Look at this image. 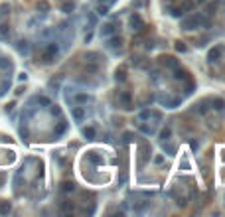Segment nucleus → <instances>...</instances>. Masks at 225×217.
I'll use <instances>...</instances> for the list:
<instances>
[{
  "label": "nucleus",
  "mask_w": 225,
  "mask_h": 217,
  "mask_svg": "<svg viewBox=\"0 0 225 217\" xmlns=\"http://www.w3.org/2000/svg\"><path fill=\"white\" fill-rule=\"evenodd\" d=\"M201 24L210 26V20L203 18L201 14H194V16H190V18L182 20V30H196V28H200Z\"/></svg>",
  "instance_id": "obj_1"
},
{
  "label": "nucleus",
  "mask_w": 225,
  "mask_h": 217,
  "mask_svg": "<svg viewBox=\"0 0 225 217\" xmlns=\"http://www.w3.org/2000/svg\"><path fill=\"white\" fill-rule=\"evenodd\" d=\"M150 154H152L150 146H148V144H142V146H140V158H138V166H140V168L146 164V160L150 158Z\"/></svg>",
  "instance_id": "obj_2"
},
{
  "label": "nucleus",
  "mask_w": 225,
  "mask_h": 217,
  "mask_svg": "<svg viewBox=\"0 0 225 217\" xmlns=\"http://www.w3.org/2000/svg\"><path fill=\"white\" fill-rule=\"evenodd\" d=\"M53 55H57V43H50V46H47V50L44 53V61L50 63L51 59H53Z\"/></svg>",
  "instance_id": "obj_3"
},
{
  "label": "nucleus",
  "mask_w": 225,
  "mask_h": 217,
  "mask_svg": "<svg viewBox=\"0 0 225 217\" xmlns=\"http://www.w3.org/2000/svg\"><path fill=\"white\" fill-rule=\"evenodd\" d=\"M221 53H223V47H221V46H215L213 50H210V53H207V59H210L211 63H213V61H219Z\"/></svg>",
  "instance_id": "obj_4"
},
{
  "label": "nucleus",
  "mask_w": 225,
  "mask_h": 217,
  "mask_svg": "<svg viewBox=\"0 0 225 217\" xmlns=\"http://www.w3.org/2000/svg\"><path fill=\"white\" fill-rule=\"evenodd\" d=\"M71 117H73L75 122H81L83 118H85V108L83 107H73L71 108Z\"/></svg>",
  "instance_id": "obj_5"
},
{
  "label": "nucleus",
  "mask_w": 225,
  "mask_h": 217,
  "mask_svg": "<svg viewBox=\"0 0 225 217\" xmlns=\"http://www.w3.org/2000/svg\"><path fill=\"white\" fill-rule=\"evenodd\" d=\"M119 101H121V107L122 108H132V101H130V93H121L119 95Z\"/></svg>",
  "instance_id": "obj_6"
},
{
  "label": "nucleus",
  "mask_w": 225,
  "mask_h": 217,
  "mask_svg": "<svg viewBox=\"0 0 225 217\" xmlns=\"http://www.w3.org/2000/svg\"><path fill=\"white\" fill-rule=\"evenodd\" d=\"M160 63L164 65V67H178V61H176V59L172 57V55H164V57H160Z\"/></svg>",
  "instance_id": "obj_7"
},
{
  "label": "nucleus",
  "mask_w": 225,
  "mask_h": 217,
  "mask_svg": "<svg viewBox=\"0 0 225 217\" xmlns=\"http://www.w3.org/2000/svg\"><path fill=\"white\" fill-rule=\"evenodd\" d=\"M130 26H132V30H138V32H140V30L144 28V22H142V18H140L138 14H135V16L130 18Z\"/></svg>",
  "instance_id": "obj_8"
},
{
  "label": "nucleus",
  "mask_w": 225,
  "mask_h": 217,
  "mask_svg": "<svg viewBox=\"0 0 225 217\" xmlns=\"http://www.w3.org/2000/svg\"><path fill=\"white\" fill-rule=\"evenodd\" d=\"M117 32V24H105L103 28H101V36L107 38V36H111V34H115Z\"/></svg>",
  "instance_id": "obj_9"
},
{
  "label": "nucleus",
  "mask_w": 225,
  "mask_h": 217,
  "mask_svg": "<svg viewBox=\"0 0 225 217\" xmlns=\"http://www.w3.org/2000/svg\"><path fill=\"white\" fill-rule=\"evenodd\" d=\"M174 79L188 81V71H186V69H180V67H174Z\"/></svg>",
  "instance_id": "obj_10"
},
{
  "label": "nucleus",
  "mask_w": 225,
  "mask_h": 217,
  "mask_svg": "<svg viewBox=\"0 0 225 217\" xmlns=\"http://www.w3.org/2000/svg\"><path fill=\"white\" fill-rule=\"evenodd\" d=\"M83 136L87 138V140H95V138H97V132H95V126H87V128H83Z\"/></svg>",
  "instance_id": "obj_11"
},
{
  "label": "nucleus",
  "mask_w": 225,
  "mask_h": 217,
  "mask_svg": "<svg viewBox=\"0 0 225 217\" xmlns=\"http://www.w3.org/2000/svg\"><path fill=\"white\" fill-rule=\"evenodd\" d=\"M162 150H164V152H168L170 156H174V154H176V146H174L172 142H168V140H162Z\"/></svg>",
  "instance_id": "obj_12"
},
{
  "label": "nucleus",
  "mask_w": 225,
  "mask_h": 217,
  "mask_svg": "<svg viewBox=\"0 0 225 217\" xmlns=\"http://www.w3.org/2000/svg\"><path fill=\"white\" fill-rule=\"evenodd\" d=\"M65 130H67V122H65V121H60V124H57V128L53 130V136H55V138H57V136H61V134L65 132Z\"/></svg>",
  "instance_id": "obj_13"
},
{
  "label": "nucleus",
  "mask_w": 225,
  "mask_h": 217,
  "mask_svg": "<svg viewBox=\"0 0 225 217\" xmlns=\"http://www.w3.org/2000/svg\"><path fill=\"white\" fill-rule=\"evenodd\" d=\"M121 43H122L121 36H115V38H111V40L107 42V46H109L111 50H117V47H121Z\"/></svg>",
  "instance_id": "obj_14"
},
{
  "label": "nucleus",
  "mask_w": 225,
  "mask_h": 217,
  "mask_svg": "<svg viewBox=\"0 0 225 217\" xmlns=\"http://www.w3.org/2000/svg\"><path fill=\"white\" fill-rule=\"evenodd\" d=\"M12 211V203L10 202H0V215H8Z\"/></svg>",
  "instance_id": "obj_15"
},
{
  "label": "nucleus",
  "mask_w": 225,
  "mask_h": 217,
  "mask_svg": "<svg viewBox=\"0 0 225 217\" xmlns=\"http://www.w3.org/2000/svg\"><path fill=\"white\" fill-rule=\"evenodd\" d=\"M210 103H211V108H215V111H221V108L225 107V101L223 99H210Z\"/></svg>",
  "instance_id": "obj_16"
},
{
  "label": "nucleus",
  "mask_w": 225,
  "mask_h": 217,
  "mask_svg": "<svg viewBox=\"0 0 225 217\" xmlns=\"http://www.w3.org/2000/svg\"><path fill=\"white\" fill-rule=\"evenodd\" d=\"M16 47H18V51L22 53V55H26V53H28V42H26V40H20L18 43H16Z\"/></svg>",
  "instance_id": "obj_17"
},
{
  "label": "nucleus",
  "mask_w": 225,
  "mask_h": 217,
  "mask_svg": "<svg viewBox=\"0 0 225 217\" xmlns=\"http://www.w3.org/2000/svg\"><path fill=\"white\" fill-rule=\"evenodd\" d=\"M8 34H10V28H8V26L2 22V24H0V40H6Z\"/></svg>",
  "instance_id": "obj_18"
},
{
  "label": "nucleus",
  "mask_w": 225,
  "mask_h": 217,
  "mask_svg": "<svg viewBox=\"0 0 225 217\" xmlns=\"http://www.w3.org/2000/svg\"><path fill=\"white\" fill-rule=\"evenodd\" d=\"M73 189H75V184H73V182H63V184H61V192L69 193V192H73Z\"/></svg>",
  "instance_id": "obj_19"
},
{
  "label": "nucleus",
  "mask_w": 225,
  "mask_h": 217,
  "mask_svg": "<svg viewBox=\"0 0 225 217\" xmlns=\"http://www.w3.org/2000/svg\"><path fill=\"white\" fill-rule=\"evenodd\" d=\"M170 136H172V128L166 126L162 132H160V138H162V140H170Z\"/></svg>",
  "instance_id": "obj_20"
},
{
  "label": "nucleus",
  "mask_w": 225,
  "mask_h": 217,
  "mask_svg": "<svg viewBox=\"0 0 225 217\" xmlns=\"http://www.w3.org/2000/svg\"><path fill=\"white\" fill-rule=\"evenodd\" d=\"M8 14H10V6L8 4H2V6H0V20H4Z\"/></svg>",
  "instance_id": "obj_21"
},
{
  "label": "nucleus",
  "mask_w": 225,
  "mask_h": 217,
  "mask_svg": "<svg viewBox=\"0 0 225 217\" xmlns=\"http://www.w3.org/2000/svg\"><path fill=\"white\" fill-rule=\"evenodd\" d=\"M61 211H63V213H71V211H73V203L71 202H63L61 203Z\"/></svg>",
  "instance_id": "obj_22"
},
{
  "label": "nucleus",
  "mask_w": 225,
  "mask_h": 217,
  "mask_svg": "<svg viewBox=\"0 0 225 217\" xmlns=\"http://www.w3.org/2000/svg\"><path fill=\"white\" fill-rule=\"evenodd\" d=\"M87 158L93 162V164H99V162H101V158L97 156V152H87Z\"/></svg>",
  "instance_id": "obj_23"
},
{
  "label": "nucleus",
  "mask_w": 225,
  "mask_h": 217,
  "mask_svg": "<svg viewBox=\"0 0 225 217\" xmlns=\"http://www.w3.org/2000/svg\"><path fill=\"white\" fill-rule=\"evenodd\" d=\"M97 12H99L101 16L109 14V4H103V2H101V4H99V8H97Z\"/></svg>",
  "instance_id": "obj_24"
},
{
  "label": "nucleus",
  "mask_w": 225,
  "mask_h": 217,
  "mask_svg": "<svg viewBox=\"0 0 225 217\" xmlns=\"http://www.w3.org/2000/svg\"><path fill=\"white\" fill-rule=\"evenodd\" d=\"M75 101H77V103H87V101H91V97L85 95V93H79L77 97H75Z\"/></svg>",
  "instance_id": "obj_25"
},
{
  "label": "nucleus",
  "mask_w": 225,
  "mask_h": 217,
  "mask_svg": "<svg viewBox=\"0 0 225 217\" xmlns=\"http://www.w3.org/2000/svg\"><path fill=\"white\" fill-rule=\"evenodd\" d=\"M146 207H148V202H142V203H136L135 205V211H136V213H142Z\"/></svg>",
  "instance_id": "obj_26"
},
{
  "label": "nucleus",
  "mask_w": 225,
  "mask_h": 217,
  "mask_svg": "<svg viewBox=\"0 0 225 217\" xmlns=\"http://www.w3.org/2000/svg\"><path fill=\"white\" fill-rule=\"evenodd\" d=\"M136 136H135V134H132V132H125V134H122V142H132V140H135Z\"/></svg>",
  "instance_id": "obj_27"
},
{
  "label": "nucleus",
  "mask_w": 225,
  "mask_h": 217,
  "mask_svg": "<svg viewBox=\"0 0 225 217\" xmlns=\"http://www.w3.org/2000/svg\"><path fill=\"white\" fill-rule=\"evenodd\" d=\"M126 79V71L125 69H117V81H125Z\"/></svg>",
  "instance_id": "obj_28"
},
{
  "label": "nucleus",
  "mask_w": 225,
  "mask_h": 217,
  "mask_svg": "<svg viewBox=\"0 0 225 217\" xmlns=\"http://www.w3.org/2000/svg\"><path fill=\"white\" fill-rule=\"evenodd\" d=\"M10 89V81L6 79V81H4V83H2V87H0V97H2L4 93H6V91Z\"/></svg>",
  "instance_id": "obj_29"
},
{
  "label": "nucleus",
  "mask_w": 225,
  "mask_h": 217,
  "mask_svg": "<svg viewBox=\"0 0 225 217\" xmlns=\"http://www.w3.org/2000/svg\"><path fill=\"white\" fill-rule=\"evenodd\" d=\"M140 130H142L144 134H152L154 132V128L152 126H146V124H140Z\"/></svg>",
  "instance_id": "obj_30"
},
{
  "label": "nucleus",
  "mask_w": 225,
  "mask_h": 217,
  "mask_svg": "<svg viewBox=\"0 0 225 217\" xmlns=\"http://www.w3.org/2000/svg\"><path fill=\"white\" fill-rule=\"evenodd\" d=\"M87 61H97V57H99V53H95V51H91V53H87Z\"/></svg>",
  "instance_id": "obj_31"
},
{
  "label": "nucleus",
  "mask_w": 225,
  "mask_h": 217,
  "mask_svg": "<svg viewBox=\"0 0 225 217\" xmlns=\"http://www.w3.org/2000/svg\"><path fill=\"white\" fill-rule=\"evenodd\" d=\"M61 10H63V12H71V10H73V2H65L61 6Z\"/></svg>",
  "instance_id": "obj_32"
},
{
  "label": "nucleus",
  "mask_w": 225,
  "mask_h": 217,
  "mask_svg": "<svg viewBox=\"0 0 225 217\" xmlns=\"http://www.w3.org/2000/svg\"><path fill=\"white\" fill-rule=\"evenodd\" d=\"M176 50H178V51H186L188 47H186V43H184V42H176Z\"/></svg>",
  "instance_id": "obj_33"
},
{
  "label": "nucleus",
  "mask_w": 225,
  "mask_h": 217,
  "mask_svg": "<svg viewBox=\"0 0 225 217\" xmlns=\"http://www.w3.org/2000/svg\"><path fill=\"white\" fill-rule=\"evenodd\" d=\"M194 89H196V85H194V83H188V87H186V91H184V93H186V95H190Z\"/></svg>",
  "instance_id": "obj_34"
},
{
  "label": "nucleus",
  "mask_w": 225,
  "mask_h": 217,
  "mask_svg": "<svg viewBox=\"0 0 225 217\" xmlns=\"http://www.w3.org/2000/svg\"><path fill=\"white\" fill-rule=\"evenodd\" d=\"M99 69V65H87V71H91V73H95Z\"/></svg>",
  "instance_id": "obj_35"
},
{
  "label": "nucleus",
  "mask_w": 225,
  "mask_h": 217,
  "mask_svg": "<svg viewBox=\"0 0 225 217\" xmlns=\"http://www.w3.org/2000/svg\"><path fill=\"white\" fill-rule=\"evenodd\" d=\"M4 180H6V174H4V172H0V188H2V184H4Z\"/></svg>",
  "instance_id": "obj_36"
},
{
  "label": "nucleus",
  "mask_w": 225,
  "mask_h": 217,
  "mask_svg": "<svg viewBox=\"0 0 225 217\" xmlns=\"http://www.w3.org/2000/svg\"><path fill=\"white\" fill-rule=\"evenodd\" d=\"M154 162H156V164H162L164 158H162V156H156V158H154Z\"/></svg>",
  "instance_id": "obj_37"
},
{
  "label": "nucleus",
  "mask_w": 225,
  "mask_h": 217,
  "mask_svg": "<svg viewBox=\"0 0 225 217\" xmlns=\"http://www.w3.org/2000/svg\"><path fill=\"white\" fill-rule=\"evenodd\" d=\"M101 2H105V4H109V6H111V4L115 2V0H101Z\"/></svg>",
  "instance_id": "obj_38"
},
{
  "label": "nucleus",
  "mask_w": 225,
  "mask_h": 217,
  "mask_svg": "<svg viewBox=\"0 0 225 217\" xmlns=\"http://www.w3.org/2000/svg\"><path fill=\"white\" fill-rule=\"evenodd\" d=\"M196 2H200V4H201V2H205V0H196Z\"/></svg>",
  "instance_id": "obj_39"
}]
</instances>
